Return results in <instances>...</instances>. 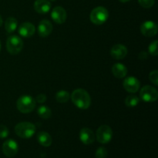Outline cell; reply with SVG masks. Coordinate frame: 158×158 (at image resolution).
I'll return each mask as SVG.
<instances>
[{"mask_svg":"<svg viewBox=\"0 0 158 158\" xmlns=\"http://www.w3.org/2000/svg\"><path fill=\"white\" fill-rule=\"evenodd\" d=\"M76 106L82 110H86L90 106L91 98L87 91L83 89H77L72 93L70 97Z\"/></svg>","mask_w":158,"mask_h":158,"instance_id":"cell-1","label":"cell"},{"mask_svg":"<svg viewBox=\"0 0 158 158\" xmlns=\"http://www.w3.org/2000/svg\"><path fill=\"white\" fill-rule=\"evenodd\" d=\"M16 106L19 112L23 114H29L35 109V100L31 96H22L17 100Z\"/></svg>","mask_w":158,"mask_h":158,"instance_id":"cell-2","label":"cell"},{"mask_svg":"<svg viewBox=\"0 0 158 158\" xmlns=\"http://www.w3.org/2000/svg\"><path fill=\"white\" fill-rule=\"evenodd\" d=\"M15 132L21 138H30L35 134V127L33 123L29 122H21L15 127Z\"/></svg>","mask_w":158,"mask_h":158,"instance_id":"cell-3","label":"cell"},{"mask_svg":"<svg viewBox=\"0 0 158 158\" xmlns=\"http://www.w3.org/2000/svg\"><path fill=\"white\" fill-rule=\"evenodd\" d=\"M109 18V12L103 6L96 7L91 11L89 19L90 21L95 25H102L107 21Z\"/></svg>","mask_w":158,"mask_h":158,"instance_id":"cell-4","label":"cell"},{"mask_svg":"<svg viewBox=\"0 0 158 158\" xmlns=\"http://www.w3.org/2000/svg\"><path fill=\"white\" fill-rule=\"evenodd\" d=\"M23 48V41L19 36L15 35H10L6 41V49L12 55H17Z\"/></svg>","mask_w":158,"mask_h":158,"instance_id":"cell-5","label":"cell"},{"mask_svg":"<svg viewBox=\"0 0 158 158\" xmlns=\"http://www.w3.org/2000/svg\"><path fill=\"white\" fill-rule=\"evenodd\" d=\"M113 137V131L110 127L102 125L97 131V140L99 143L106 144L111 140Z\"/></svg>","mask_w":158,"mask_h":158,"instance_id":"cell-6","label":"cell"},{"mask_svg":"<svg viewBox=\"0 0 158 158\" xmlns=\"http://www.w3.org/2000/svg\"><path fill=\"white\" fill-rule=\"evenodd\" d=\"M140 97L142 100L147 103L154 102L158 98V92L157 89L151 86H145L141 88Z\"/></svg>","mask_w":158,"mask_h":158,"instance_id":"cell-7","label":"cell"},{"mask_svg":"<svg viewBox=\"0 0 158 158\" xmlns=\"http://www.w3.org/2000/svg\"><path fill=\"white\" fill-rule=\"evenodd\" d=\"M18 143L12 139L6 140L2 144V152L6 157H13L18 153Z\"/></svg>","mask_w":158,"mask_h":158,"instance_id":"cell-8","label":"cell"},{"mask_svg":"<svg viewBox=\"0 0 158 158\" xmlns=\"http://www.w3.org/2000/svg\"><path fill=\"white\" fill-rule=\"evenodd\" d=\"M157 25L153 21H146L140 26V32L145 36L152 37L157 33Z\"/></svg>","mask_w":158,"mask_h":158,"instance_id":"cell-9","label":"cell"},{"mask_svg":"<svg viewBox=\"0 0 158 158\" xmlns=\"http://www.w3.org/2000/svg\"><path fill=\"white\" fill-rule=\"evenodd\" d=\"M67 14L66 10L61 6H56L51 12V18L57 24H63L66 22Z\"/></svg>","mask_w":158,"mask_h":158,"instance_id":"cell-10","label":"cell"},{"mask_svg":"<svg viewBox=\"0 0 158 158\" xmlns=\"http://www.w3.org/2000/svg\"><path fill=\"white\" fill-rule=\"evenodd\" d=\"M123 85L124 89L127 92L134 94V93H137L140 89V83L136 77H129L125 79Z\"/></svg>","mask_w":158,"mask_h":158,"instance_id":"cell-11","label":"cell"},{"mask_svg":"<svg viewBox=\"0 0 158 158\" xmlns=\"http://www.w3.org/2000/svg\"><path fill=\"white\" fill-rule=\"evenodd\" d=\"M80 139L83 143L86 145L91 144L95 141V134L92 130L88 127L82 128L80 131Z\"/></svg>","mask_w":158,"mask_h":158,"instance_id":"cell-12","label":"cell"},{"mask_svg":"<svg viewBox=\"0 0 158 158\" xmlns=\"http://www.w3.org/2000/svg\"><path fill=\"white\" fill-rule=\"evenodd\" d=\"M127 49L122 44L114 45L110 50V55L115 60H122L127 55Z\"/></svg>","mask_w":158,"mask_h":158,"instance_id":"cell-13","label":"cell"},{"mask_svg":"<svg viewBox=\"0 0 158 158\" xmlns=\"http://www.w3.org/2000/svg\"><path fill=\"white\" fill-rule=\"evenodd\" d=\"M35 32V27L32 23L26 22L23 24L20 25L19 28V33L20 35L25 38H29L32 37Z\"/></svg>","mask_w":158,"mask_h":158,"instance_id":"cell-14","label":"cell"},{"mask_svg":"<svg viewBox=\"0 0 158 158\" xmlns=\"http://www.w3.org/2000/svg\"><path fill=\"white\" fill-rule=\"evenodd\" d=\"M52 25L49 20L43 19L40 22L38 26L39 35L41 37H47L52 32Z\"/></svg>","mask_w":158,"mask_h":158,"instance_id":"cell-15","label":"cell"},{"mask_svg":"<svg viewBox=\"0 0 158 158\" xmlns=\"http://www.w3.org/2000/svg\"><path fill=\"white\" fill-rule=\"evenodd\" d=\"M34 9L40 14H46L51 9V3L48 0H35Z\"/></svg>","mask_w":158,"mask_h":158,"instance_id":"cell-16","label":"cell"},{"mask_svg":"<svg viewBox=\"0 0 158 158\" xmlns=\"http://www.w3.org/2000/svg\"><path fill=\"white\" fill-rule=\"evenodd\" d=\"M112 73L117 78L123 79L127 74V69L122 63H115L112 67Z\"/></svg>","mask_w":158,"mask_h":158,"instance_id":"cell-17","label":"cell"},{"mask_svg":"<svg viewBox=\"0 0 158 158\" xmlns=\"http://www.w3.org/2000/svg\"><path fill=\"white\" fill-rule=\"evenodd\" d=\"M37 140L40 145L45 148H48L52 143V139L50 134L45 131H41L37 134Z\"/></svg>","mask_w":158,"mask_h":158,"instance_id":"cell-18","label":"cell"},{"mask_svg":"<svg viewBox=\"0 0 158 158\" xmlns=\"http://www.w3.org/2000/svg\"><path fill=\"white\" fill-rule=\"evenodd\" d=\"M17 25H18V22H17L16 19H15L14 17H9L5 23V29L8 33H12L15 31Z\"/></svg>","mask_w":158,"mask_h":158,"instance_id":"cell-19","label":"cell"},{"mask_svg":"<svg viewBox=\"0 0 158 158\" xmlns=\"http://www.w3.org/2000/svg\"><path fill=\"white\" fill-rule=\"evenodd\" d=\"M37 114L41 118L43 119H49L50 118L52 115V111L49 106H41L37 110Z\"/></svg>","mask_w":158,"mask_h":158,"instance_id":"cell-20","label":"cell"},{"mask_svg":"<svg viewBox=\"0 0 158 158\" xmlns=\"http://www.w3.org/2000/svg\"><path fill=\"white\" fill-rule=\"evenodd\" d=\"M69 98H70V95L66 90H60L56 94V100L60 103H66L69 100Z\"/></svg>","mask_w":158,"mask_h":158,"instance_id":"cell-21","label":"cell"},{"mask_svg":"<svg viewBox=\"0 0 158 158\" xmlns=\"http://www.w3.org/2000/svg\"><path fill=\"white\" fill-rule=\"evenodd\" d=\"M139 103V98L137 96L131 95L128 96L125 100V104L129 107H134L136 106Z\"/></svg>","mask_w":158,"mask_h":158,"instance_id":"cell-22","label":"cell"},{"mask_svg":"<svg viewBox=\"0 0 158 158\" xmlns=\"http://www.w3.org/2000/svg\"><path fill=\"white\" fill-rule=\"evenodd\" d=\"M107 150L105 148L100 147L97 150L95 153V157L96 158H106L107 157Z\"/></svg>","mask_w":158,"mask_h":158,"instance_id":"cell-23","label":"cell"},{"mask_svg":"<svg viewBox=\"0 0 158 158\" xmlns=\"http://www.w3.org/2000/svg\"><path fill=\"white\" fill-rule=\"evenodd\" d=\"M150 54L152 56H157L158 49H157V40H154L150 44L149 48H148Z\"/></svg>","mask_w":158,"mask_h":158,"instance_id":"cell-24","label":"cell"},{"mask_svg":"<svg viewBox=\"0 0 158 158\" xmlns=\"http://www.w3.org/2000/svg\"><path fill=\"white\" fill-rule=\"evenodd\" d=\"M138 2L142 7L145 9L151 8L155 3V0H138Z\"/></svg>","mask_w":158,"mask_h":158,"instance_id":"cell-25","label":"cell"},{"mask_svg":"<svg viewBox=\"0 0 158 158\" xmlns=\"http://www.w3.org/2000/svg\"><path fill=\"white\" fill-rule=\"evenodd\" d=\"M149 79L151 80V82H152V83H154V85L157 86L158 85V71L157 70H154L151 71V73L149 75Z\"/></svg>","mask_w":158,"mask_h":158,"instance_id":"cell-26","label":"cell"},{"mask_svg":"<svg viewBox=\"0 0 158 158\" xmlns=\"http://www.w3.org/2000/svg\"><path fill=\"white\" fill-rule=\"evenodd\" d=\"M9 129L5 125L0 124V138H6L9 136Z\"/></svg>","mask_w":158,"mask_h":158,"instance_id":"cell-27","label":"cell"},{"mask_svg":"<svg viewBox=\"0 0 158 158\" xmlns=\"http://www.w3.org/2000/svg\"><path fill=\"white\" fill-rule=\"evenodd\" d=\"M46 101V96L45 94H39L35 97V102L39 103H43Z\"/></svg>","mask_w":158,"mask_h":158,"instance_id":"cell-28","label":"cell"},{"mask_svg":"<svg viewBox=\"0 0 158 158\" xmlns=\"http://www.w3.org/2000/svg\"><path fill=\"white\" fill-rule=\"evenodd\" d=\"M139 58L142 60H145V59L148 58V53L146 52H141L139 54Z\"/></svg>","mask_w":158,"mask_h":158,"instance_id":"cell-29","label":"cell"},{"mask_svg":"<svg viewBox=\"0 0 158 158\" xmlns=\"http://www.w3.org/2000/svg\"><path fill=\"white\" fill-rule=\"evenodd\" d=\"M2 23H3L2 18V16H1V15H0V27H1V26H2Z\"/></svg>","mask_w":158,"mask_h":158,"instance_id":"cell-30","label":"cell"},{"mask_svg":"<svg viewBox=\"0 0 158 158\" xmlns=\"http://www.w3.org/2000/svg\"><path fill=\"white\" fill-rule=\"evenodd\" d=\"M120 2H127L131 1V0H119Z\"/></svg>","mask_w":158,"mask_h":158,"instance_id":"cell-31","label":"cell"},{"mask_svg":"<svg viewBox=\"0 0 158 158\" xmlns=\"http://www.w3.org/2000/svg\"><path fill=\"white\" fill-rule=\"evenodd\" d=\"M1 48H2V45H1V42H0V52H1Z\"/></svg>","mask_w":158,"mask_h":158,"instance_id":"cell-32","label":"cell"},{"mask_svg":"<svg viewBox=\"0 0 158 158\" xmlns=\"http://www.w3.org/2000/svg\"><path fill=\"white\" fill-rule=\"evenodd\" d=\"M50 1H55V0H50Z\"/></svg>","mask_w":158,"mask_h":158,"instance_id":"cell-33","label":"cell"}]
</instances>
